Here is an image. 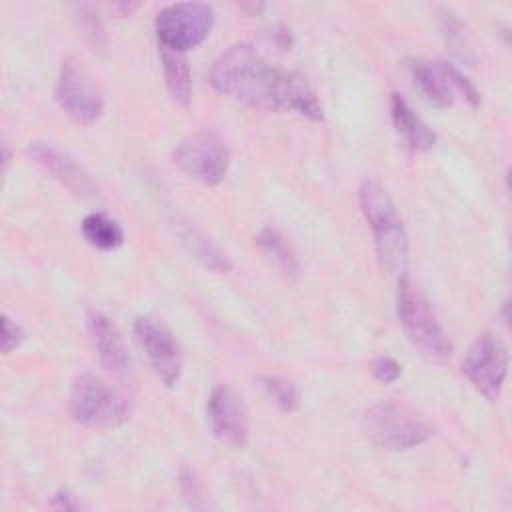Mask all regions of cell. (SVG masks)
I'll use <instances>...</instances> for the list:
<instances>
[{
    "instance_id": "14",
    "label": "cell",
    "mask_w": 512,
    "mask_h": 512,
    "mask_svg": "<svg viewBox=\"0 0 512 512\" xmlns=\"http://www.w3.org/2000/svg\"><path fill=\"white\" fill-rule=\"evenodd\" d=\"M86 322L100 364L120 380L130 378L132 358L118 326L100 310H88Z\"/></svg>"
},
{
    "instance_id": "16",
    "label": "cell",
    "mask_w": 512,
    "mask_h": 512,
    "mask_svg": "<svg viewBox=\"0 0 512 512\" xmlns=\"http://www.w3.org/2000/svg\"><path fill=\"white\" fill-rule=\"evenodd\" d=\"M390 114L396 132L412 150L426 152L436 144L434 130L412 110V106L398 92H394L390 98Z\"/></svg>"
},
{
    "instance_id": "4",
    "label": "cell",
    "mask_w": 512,
    "mask_h": 512,
    "mask_svg": "<svg viewBox=\"0 0 512 512\" xmlns=\"http://www.w3.org/2000/svg\"><path fill=\"white\" fill-rule=\"evenodd\" d=\"M366 438L388 452H404L428 442L434 434L430 422L398 402H378L362 416Z\"/></svg>"
},
{
    "instance_id": "13",
    "label": "cell",
    "mask_w": 512,
    "mask_h": 512,
    "mask_svg": "<svg viewBox=\"0 0 512 512\" xmlns=\"http://www.w3.org/2000/svg\"><path fill=\"white\" fill-rule=\"evenodd\" d=\"M28 156L54 180H58L64 188L82 198L98 196V184L86 172V168L76 162L68 152L60 150L50 142L34 140L26 146Z\"/></svg>"
},
{
    "instance_id": "25",
    "label": "cell",
    "mask_w": 512,
    "mask_h": 512,
    "mask_svg": "<svg viewBox=\"0 0 512 512\" xmlns=\"http://www.w3.org/2000/svg\"><path fill=\"white\" fill-rule=\"evenodd\" d=\"M52 506L56 508H64V510H78L80 502L68 492V490H58L52 498Z\"/></svg>"
},
{
    "instance_id": "3",
    "label": "cell",
    "mask_w": 512,
    "mask_h": 512,
    "mask_svg": "<svg viewBox=\"0 0 512 512\" xmlns=\"http://www.w3.org/2000/svg\"><path fill=\"white\" fill-rule=\"evenodd\" d=\"M396 314L406 338L428 362L444 364L450 360L454 346L446 330L406 274L398 276Z\"/></svg>"
},
{
    "instance_id": "7",
    "label": "cell",
    "mask_w": 512,
    "mask_h": 512,
    "mask_svg": "<svg viewBox=\"0 0 512 512\" xmlns=\"http://www.w3.org/2000/svg\"><path fill=\"white\" fill-rule=\"evenodd\" d=\"M172 160L184 174L206 186L222 182L230 168L228 146L212 130H196L182 138L172 150Z\"/></svg>"
},
{
    "instance_id": "23",
    "label": "cell",
    "mask_w": 512,
    "mask_h": 512,
    "mask_svg": "<svg viewBox=\"0 0 512 512\" xmlns=\"http://www.w3.org/2000/svg\"><path fill=\"white\" fill-rule=\"evenodd\" d=\"M372 374H374V378L378 382L392 384V382H396L400 378L402 366L394 358H390V356H378L372 362Z\"/></svg>"
},
{
    "instance_id": "11",
    "label": "cell",
    "mask_w": 512,
    "mask_h": 512,
    "mask_svg": "<svg viewBox=\"0 0 512 512\" xmlns=\"http://www.w3.org/2000/svg\"><path fill=\"white\" fill-rule=\"evenodd\" d=\"M134 332L156 376L172 388L182 374V350L170 328L152 316H138Z\"/></svg>"
},
{
    "instance_id": "20",
    "label": "cell",
    "mask_w": 512,
    "mask_h": 512,
    "mask_svg": "<svg viewBox=\"0 0 512 512\" xmlns=\"http://www.w3.org/2000/svg\"><path fill=\"white\" fill-rule=\"evenodd\" d=\"M84 240L98 250H114L124 242V230L112 216L104 212H90L80 224Z\"/></svg>"
},
{
    "instance_id": "19",
    "label": "cell",
    "mask_w": 512,
    "mask_h": 512,
    "mask_svg": "<svg viewBox=\"0 0 512 512\" xmlns=\"http://www.w3.org/2000/svg\"><path fill=\"white\" fill-rule=\"evenodd\" d=\"M160 60H162L164 80H166V88H168L170 98L176 104L186 108L190 104V98H192V76H190L186 56L160 46Z\"/></svg>"
},
{
    "instance_id": "2",
    "label": "cell",
    "mask_w": 512,
    "mask_h": 512,
    "mask_svg": "<svg viewBox=\"0 0 512 512\" xmlns=\"http://www.w3.org/2000/svg\"><path fill=\"white\" fill-rule=\"evenodd\" d=\"M358 202L372 230L382 268L402 276L408 264V234L394 200L376 180H364L358 188Z\"/></svg>"
},
{
    "instance_id": "24",
    "label": "cell",
    "mask_w": 512,
    "mask_h": 512,
    "mask_svg": "<svg viewBox=\"0 0 512 512\" xmlns=\"http://www.w3.org/2000/svg\"><path fill=\"white\" fill-rule=\"evenodd\" d=\"M2 352L4 354H10L12 350H16L22 340H24V330L20 328V324H16L10 316H2Z\"/></svg>"
},
{
    "instance_id": "18",
    "label": "cell",
    "mask_w": 512,
    "mask_h": 512,
    "mask_svg": "<svg viewBox=\"0 0 512 512\" xmlns=\"http://www.w3.org/2000/svg\"><path fill=\"white\" fill-rule=\"evenodd\" d=\"M258 250L262 252V256L276 266L286 278L296 280L300 276V262L296 258V252L292 250V246L286 242V238L274 230V228H262L256 238H254Z\"/></svg>"
},
{
    "instance_id": "15",
    "label": "cell",
    "mask_w": 512,
    "mask_h": 512,
    "mask_svg": "<svg viewBox=\"0 0 512 512\" xmlns=\"http://www.w3.org/2000/svg\"><path fill=\"white\" fill-rule=\"evenodd\" d=\"M274 110H294L316 122L324 118L322 104L316 92L312 90L310 82L306 80L304 74L294 70H282L276 88Z\"/></svg>"
},
{
    "instance_id": "5",
    "label": "cell",
    "mask_w": 512,
    "mask_h": 512,
    "mask_svg": "<svg viewBox=\"0 0 512 512\" xmlns=\"http://www.w3.org/2000/svg\"><path fill=\"white\" fill-rule=\"evenodd\" d=\"M68 408L80 426L94 430L116 428L124 424L130 414L126 396L94 372L76 376L70 388Z\"/></svg>"
},
{
    "instance_id": "22",
    "label": "cell",
    "mask_w": 512,
    "mask_h": 512,
    "mask_svg": "<svg viewBox=\"0 0 512 512\" xmlns=\"http://www.w3.org/2000/svg\"><path fill=\"white\" fill-rule=\"evenodd\" d=\"M76 8H78L82 28L86 30V36L92 40L94 46H104L106 38H104V28H102V22H100L98 8H94L92 4H80Z\"/></svg>"
},
{
    "instance_id": "17",
    "label": "cell",
    "mask_w": 512,
    "mask_h": 512,
    "mask_svg": "<svg viewBox=\"0 0 512 512\" xmlns=\"http://www.w3.org/2000/svg\"><path fill=\"white\" fill-rule=\"evenodd\" d=\"M178 234L184 242V246L194 254L196 260H200L206 268L218 272V274H226L234 268L230 256L210 238L206 236L202 230H198L192 224H182L178 228Z\"/></svg>"
},
{
    "instance_id": "9",
    "label": "cell",
    "mask_w": 512,
    "mask_h": 512,
    "mask_svg": "<svg viewBox=\"0 0 512 512\" xmlns=\"http://www.w3.org/2000/svg\"><path fill=\"white\" fill-rule=\"evenodd\" d=\"M54 98L58 106L78 124H94L104 112V94L98 82L74 58L60 66Z\"/></svg>"
},
{
    "instance_id": "10",
    "label": "cell",
    "mask_w": 512,
    "mask_h": 512,
    "mask_svg": "<svg viewBox=\"0 0 512 512\" xmlns=\"http://www.w3.org/2000/svg\"><path fill=\"white\" fill-rule=\"evenodd\" d=\"M410 74L418 90L438 108H448L454 104V94L464 96L474 108L480 104V94L474 84L450 62H426L412 60Z\"/></svg>"
},
{
    "instance_id": "26",
    "label": "cell",
    "mask_w": 512,
    "mask_h": 512,
    "mask_svg": "<svg viewBox=\"0 0 512 512\" xmlns=\"http://www.w3.org/2000/svg\"><path fill=\"white\" fill-rule=\"evenodd\" d=\"M8 164H10V150L6 144H2V172L6 174L8 170Z\"/></svg>"
},
{
    "instance_id": "8",
    "label": "cell",
    "mask_w": 512,
    "mask_h": 512,
    "mask_svg": "<svg viewBox=\"0 0 512 512\" xmlns=\"http://www.w3.org/2000/svg\"><path fill=\"white\" fill-rule=\"evenodd\" d=\"M508 366L510 352L506 342L494 332H484L468 348L462 360V374L486 400L496 402L504 388Z\"/></svg>"
},
{
    "instance_id": "1",
    "label": "cell",
    "mask_w": 512,
    "mask_h": 512,
    "mask_svg": "<svg viewBox=\"0 0 512 512\" xmlns=\"http://www.w3.org/2000/svg\"><path fill=\"white\" fill-rule=\"evenodd\" d=\"M280 74L282 70L270 66L252 44L238 42L212 62L208 80L224 96L254 108L274 110Z\"/></svg>"
},
{
    "instance_id": "12",
    "label": "cell",
    "mask_w": 512,
    "mask_h": 512,
    "mask_svg": "<svg viewBox=\"0 0 512 512\" xmlns=\"http://www.w3.org/2000/svg\"><path fill=\"white\" fill-rule=\"evenodd\" d=\"M210 434L228 446H244L248 440V412L242 396L230 384H216L206 400Z\"/></svg>"
},
{
    "instance_id": "21",
    "label": "cell",
    "mask_w": 512,
    "mask_h": 512,
    "mask_svg": "<svg viewBox=\"0 0 512 512\" xmlns=\"http://www.w3.org/2000/svg\"><path fill=\"white\" fill-rule=\"evenodd\" d=\"M264 394L282 410L294 412L300 406V388L294 380L282 376H260L258 378Z\"/></svg>"
},
{
    "instance_id": "6",
    "label": "cell",
    "mask_w": 512,
    "mask_h": 512,
    "mask_svg": "<svg viewBox=\"0 0 512 512\" xmlns=\"http://www.w3.org/2000/svg\"><path fill=\"white\" fill-rule=\"evenodd\" d=\"M214 8L206 2H174L164 6L154 20L162 48L184 54L196 48L212 30Z\"/></svg>"
}]
</instances>
